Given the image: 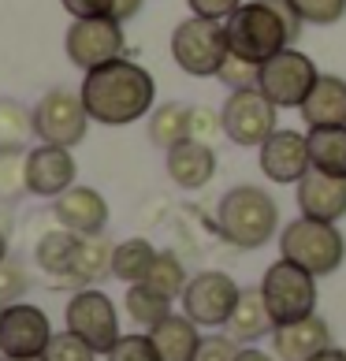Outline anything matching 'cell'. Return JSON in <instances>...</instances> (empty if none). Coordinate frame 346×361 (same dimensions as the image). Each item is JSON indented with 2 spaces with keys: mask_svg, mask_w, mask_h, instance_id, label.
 <instances>
[{
  "mask_svg": "<svg viewBox=\"0 0 346 361\" xmlns=\"http://www.w3.org/2000/svg\"><path fill=\"white\" fill-rule=\"evenodd\" d=\"M298 209H302V216H313V220H328V224L342 220L346 216V176L309 168L298 183Z\"/></svg>",
  "mask_w": 346,
  "mask_h": 361,
  "instance_id": "cell-16",
  "label": "cell"
},
{
  "mask_svg": "<svg viewBox=\"0 0 346 361\" xmlns=\"http://www.w3.org/2000/svg\"><path fill=\"white\" fill-rule=\"evenodd\" d=\"M164 168H168V176L175 186H183V190H202L216 176V153L205 142L186 138L179 145H171V149H164Z\"/></svg>",
  "mask_w": 346,
  "mask_h": 361,
  "instance_id": "cell-17",
  "label": "cell"
},
{
  "mask_svg": "<svg viewBox=\"0 0 346 361\" xmlns=\"http://www.w3.org/2000/svg\"><path fill=\"white\" fill-rule=\"evenodd\" d=\"M145 283H149L153 290H161L164 298H183L186 272H183V264H179L175 253H156V261H153L149 276H145Z\"/></svg>",
  "mask_w": 346,
  "mask_h": 361,
  "instance_id": "cell-29",
  "label": "cell"
},
{
  "mask_svg": "<svg viewBox=\"0 0 346 361\" xmlns=\"http://www.w3.org/2000/svg\"><path fill=\"white\" fill-rule=\"evenodd\" d=\"M8 257V243H4V235H0V261Z\"/></svg>",
  "mask_w": 346,
  "mask_h": 361,
  "instance_id": "cell-43",
  "label": "cell"
},
{
  "mask_svg": "<svg viewBox=\"0 0 346 361\" xmlns=\"http://www.w3.org/2000/svg\"><path fill=\"white\" fill-rule=\"evenodd\" d=\"M309 361H346V350H335V346H328V350H321V354H313Z\"/></svg>",
  "mask_w": 346,
  "mask_h": 361,
  "instance_id": "cell-41",
  "label": "cell"
},
{
  "mask_svg": "<svg viewBox=\"0 0 346 361\" xmlns=\"http://www.w3.org/2000/svg\"><path fill=\"white\" fill-rule=\"evenodd\" d=\"M112 246L104 235H78L75 243V257H71V279H82V283H89V279H97L104 272H112Z\"/></svg>",
  "mask_w": 346,
  "mask_h": 361,
  "instance_id": "cell-24",
  "label": "cell"
},
{
  "mask_svg": "<svg viewBox=\"0 0 346 361\" xmlns=\"http://www.w3.org/2000/svg\"><path fill=\"white\" fill-rule=\"evenodd\" d=\"M186 4H190V11L202 19H228L242 0H186Z\"/></svg>",
  "mask_w": 346,
  "mask_h": 361,
  "instance_id": "cell-39",
  "label": "cell"
},
{
  "mask_svg": "<svg viewBox=\"0 0 346 361\" xmlns=\"http://www.w3.org/2000/svg\"><path fill=\"white\" fill-rule=\"evenodd\" d=\"M238 361H272V357L261 354V350H242V354H238Z\"/></svg>",
  "mask_w": 346,
  "mask_h": 361,
  "instance_id": "cell-42",
  "label": "cell"
},
{
  "mask_svg": "<svg viewBox=\"0 0 346 361\" xmlns=\"http://www.w3.org/2000/svg\"><path fill=\"white\" fill-rule=\"evenodd\" d=\"M261 294H264V302H268V313H272L276 324H290V320L313 317V310H316V276L283 257L264 272Z\"/></svg>",
  "mask_w": 346,
  "mask_h": 361,
  "instance_id": "cell-6",
  "label": "cell"
},
{
  "mask_svg": "<svg viewBox=\"0 0 346 361\" xmlns=\"http://www.w3.org/2000/svg\"><path fill=\"white\" fill-rule=\"evenodd\" d=\"M75 243H78V235L68 231V227L45 235L42 243H37V261H42V269L56 272V276H68L71 272V257H75Z\"/></svg>",
  "mask_w": 346,
  "mask_h": 361,
  "instance_id": "cell-28",
  "label": "cell"
},
{
  "mask_svg": "<svg viewBox=\"0 0 346 361\" xmlns=\"http://www.w3.org/2000/svg\"><path fill=\"white\" fill-rule=\"evenodd\" d=\"M75 176L78 164L68 145L42 142L37 149L26 153V190L37 197H60L63 190H71Z\"/></svg>",
  "mask_w": 346,
  "mask_h": 361,
  "instance_id": "cell-14",
  "label": "cell"
},
{
  "mask_svg": "<svg viewBox=\"0 0 346 361\" xmlns=\"http://www.w3.org/2000/svg\"><path fill=\"white\" fill-rule=\"evenodd\" d=\"M238 294L242 290L228 272H197L183 290V313L202 328H220L235 313Z\"/></svg>",
  "mask_w": 346,
  "mask_h": 361,
  "instance_id": "cell-11",
  "label": "cell"
},
{
  "mask_svg": "<svg viewBox=\"0 0 346 361\" xmlns=\"http://www.w3.org/2000/svg\"><path fill=\"white\" fill-rule=\"evenodd\" d=\"M290 8L309 26H331L346 16V0H290Z\"/></svg>",
  "mask_w": 346,
  "mask_h": 361,
  "instance_id": "cell-30",
  "label": "cell"
},
{
  "mask_svg": "<svg viewBox=\"0 0 346 361\" xmlns=\"http://www.w3.org/2000/svg\"><path fill=\"white\" fill-rule=\"evenodd\" d=\"M171 56L194 78L220 75V68L231 56V42H228L223 19H202V16L183 19L175 26V34H171Z\"/></svg>",
  "mask_w": 346,
  "mask_h": 361,
  "instance_id": "cell-5",
  "label": "cell"
},
{
  "mask_svg": "<svg viewBox=\"0 0 346 361\" xmlns=\"http://www.w3.org/2000/svg\"><path fill=\"white\" fill-rule=\"evenodd\" d=\"M78 93H82L86 112H89L93 123L127 127V123H135V119H142L153 109L156 82L142 63L116 56L109 63H101V68L86 71Z\"/></svg>",
  "mask_w": 346,
  "mask_h": 361,
  "instance_id": "cell-1",
  "label": "cell"
},
{
  "mask_svg": "<svg viewBox=\"0 0 346 361\" xmlns=\"http://www.w3.org/2000/svg\"><path fill=\"white\" fill-rule=\"evenodd\" d=\"M19 183L26 186V160L16 153H0V197H16Z\"/></svg>",
  "mask_w": 346,
  "mask_h": 361,
  "instance_id": "cell-35",
  "label": "cell"
},
{
  "mask_svg": "<svg viewBox=\"0 0 346 361\" xmlns=\"http://www.w3.org/2000/svg\"><path fill=\"white\" fill-rule=\"evenodd\" d=\"M302 119L309 127H346V82L339 75H321L313 93L302 104Z\"/></svg>",
  "mask_w": 346,
  "mask_h": 361,
  "instance_id": "cell-20",
  "label": "cell"
},
{
  "mask_svg": "<svg viewBox=\"0 0 346 361\" xmlns=\"http://www.w3.org/2000/svg\"><path fill=\"white\" fill-rule=\"evenodd\" d=\"M26 290V272L19 269L16 261H0V313L8 310V305L19 302V294Z\"/></svg>",
  "mask_w": 346,
  "mask_h": 361,
  "instance_id": "cell-34",
  "label": "cell"
},
{
  "mask_svg": "<svg viewBox=\"0 0 346 361\" xmlns=\"http://www.w3.org/2000/svg\"><path fill=\"white\" fill-rule=\"evenodd\" d=\"M52 212H56L60 227H68L75 235H101L104 224H109V202L97 190H89V186L63 190L56 197V205H52Z\"/></svg>",
  "mask_w": 346,
  "mask_h": 361,
  "instance_id": "cell-18",
  "label": "cell"
},
{
  "mask_svg": "<svg viewBox=\"0 0 346 361\" xmlns=\"http://www.w3.org/2000/svg\"><path fill=\"white\" fill-rule=\"evenodd\" d=\"M309 160L313 168L346 176V127H309Z\"/></svg>",
  "mask_w": 346,
  "mask_h": 361,
  "instance_id": "cell-23",
  "label": "cell"
},
{
  "mask_svg": "<svg viewBox=\"0 0 346 361\" xmlns=\"http://www.w3.org/2000/svg\"><path fill=\"white\" fill-rule=\"evenodd\" d=\"M0 361H8V357H4V354H0Z\"/></svg>",
  "mask_w": 346,
  "mask_h": 361,
  "instance_id": "cell-45",
  "label": "cell"
},
{
  "mask_svg": "<svg viewBox=\"0 0 346 361\" xmlns=\"http://www.w3.org/2000/svg\"><path fill=\"white\" fill-rule=\"evenodd\" d=\"M190 127H194V109H190V104L168 101L149 119V138L156 145H164V149H171V145H179V142L190 138Z\"/></svg>",
  "mask_w": 346,
  "mask_h": 361,
  "instance_id": "cell-25",
  "label": "cell"
},
{
  "mask_svg": "<svg viewBox=\"0 0 346 361\" xmlns=\"http://www.w3.org/2000/svg\"><path fill=\"white\" fill-rule=\"evenodd\" d=\"M223 130V116H216V112H209V109H194V127H190V138H197V142H212Z\"/></svg>",
  "mask_w": 346,
  "mask_h": 361,
  "instance_id": "cell-38",
  "label": "cell"
},
{
  "mask_svg": "<svg viewBox=\"0 0 346 361\" xmlns=\"http://www.w3.org/2000/svg\"><path fill=\"white\" fill-rule=\"evenodd\" d=\"M316 78V63L298 49H283L279 56L264 60L261 63V78H257V90L268 97L276 109H302L305 97L313 93Z\"/></svg>",
  "mask_w": 346,
  "mask_h": 361,
  "instance_id": "cell-7",
  "label": "cell"
},
{
  "mask_svg": "<svg viewBox=\"0 0 346 361\" xmlns=\"http://www.w3.org/2000/svg\"><path fill=\"white\" fill-rule=\"evenodd\" d=\"M109 361H161L149 336H119V343L109 350Z\"/></svg>",
  "mask_w": 346,
  "mask_h": 361,
  "instance_id": "cell-33",
  "label": "cell"
},
{
  "mask_svg": "<svg viewBox=\"0 0 346 361\" xmlns=\"http://www.w3.org/2000/svg\"><path fill=\"white\" fill-rule=\"evenodd\" d=\"M52 343L49 317L37 305L16 302L0 313V354L4 357H37Z\"/></svg>",
  "mask_w": 346,
  "mask_h": 361,
  "instance_id": "cell-13",
  "label": "cell"
},
{
  "mask_svg": "<svg viewBox=\"0 0 346 361\" xmlns=\"http://www.w3.org/2000/svg\"><path fill=\"white\" fill-rule=\"evenodd\" d=\"M156 261V250L145 243V238H127V243H119L116 253H112V276L123 279V283H145V276H149Z\"/></svg>",
  "mask_w": 346,
  "mask_h": 361,
  "instance_id": "cell-26",
  "label": "cell"
},
{
  "mask_svg": "<svg viewBox=\"0 0 346 361\" xmlns=\"http://www.w3.org/2000/svg\"><path fill=\"white\" fill-rule=\"evenodd\" d=\"M30 119H34V130L42 142L68 145V149L86 138V127H89V112H86L82 93H71V90H49L34 104Z\"/></svg>",
  "mask_w": 346,
  "mask_h": 361,
  "instance_id": "cell-8",
  "label": "cell"
},
{
  "mask_svg": "<svg viewBox=\"0 0 346 361\" xmlns=\"http://www.w3.org/2000/svg\"><path fill=\"white\" fill-rule=\"evenodd\" d=\"M228 331H231V339H238V343H257L261 336L276 331V320L268 313V302H264L261 287L238 294L235 313L228 317Z\"/></svg>",
  "mask_w": 346,
  "mask_h": 361,
  "instance_id": "cell-22",
  "label": "cell"
},
{
  "mask_svg": "<svg viewBox=\"0 0 346 361\" xmlns=\"http://www.w3.org/2000/svg\"><path fill=\"white\" fill-rule=\"evenodd\" d=\"M272 346L279 361H309L313 354H321L331 346V331L321 317H302L290 324H276L272 331Z\"/></svg>",
  "mask_w": 346,
  "mask_h": 361,
  "instance_id": "cell-19",
  "label": "cell"
},
{
  "mask_svg": "<svg viewBox=\"0 0 346 361\" xmlns=\"http://www.w3.org/2000/svg\"><path fill=\"white\" fill-rule=\"evenodd\" d=\"M228 42L231 52L242 60L264 63L279 56L283 49H290V42L302 34V16L290 8V0H249V4H238L228 19Z\"/></svg>",
  "mask_w": 346,
  "mask_h": 361,
  "instance_id": "cell-2",
  "label": "cell"
},
{
  "mask_svg": "<svg viewBox=\"0 0 346 361\" xmlns=\"http://www.w3.org/2000/svg\"><path fill=\"white\" fill-rule=\"evenodd\" d=\"M220 116H223V135L235 145H257L261 149L276 130V104L257 86L231 90V97L223 101Z\"/></svg>",
  "mask_w": 346,
  "mask_h": 361,
  "instance_id": "cell-9",
  "label": "cell"
},
{
  "mask_svg": "<svg viewBox=\"0 0 346 361\" xmlns=\"http://www.w3.org/2000/svg\"><path fill=\"white\" fill-rule=\"evenodd\" d=\"M257 78H261V63L242 60V56H235V52L220 68V82H228L231 90H249V86H257Z\"/></svg>",
  "mask_w": 346,
  "mask_h": 361,
  "instance_id": "cell-32",
  "label": "cell"
},
{
  "mask_svg": "<svg viewBox=\"0 0 346 361\" xmlns=\"http://www.w3.org/2000/svg\"><path fill=\"white\" fill-rule=\"evenodd\" d=\"M127 313H130V320H138L142 328H156L164 317H171V298H164V294L153 290L149 283H130Z\"/></svg>",
  "mask_w": 346,
  "mask_h": 361,
  "instance_id": "cell-27",
  "label": "cell"
},
{
  "mask_svg": "<svg viewBox=\"0 0 346 361\" xmlns=\"http://www.w3.org/2000/svg\"><path fill=\"white\" fill-rule=\"evenodd\" d=\"M279 227V205L261 186H231L216 205V231L238 250H261Z\"/></svg>",
  "mask_w": 346,
  "mask_h": 361,
  "instance_id": "cell-3",
  "label": "cell"
},
{
  "mask_svg": "<svg viewBox=\"0 0 346 361\" xmlns=\"http://www.w3.org/2000/svg\"><path fill=\"white\" fill-rule=\"evenodd\" d=\"M93 354L97 350L68 328V331H60V336H52L49 350H45V361H93Z\"/></svg>",
  "mask_w": 346,
  "mask_h": 361,
  "instance_id": "cell-31",
  "label": "cell"
},
{
  "mask_svg": "<svg viewBox=\"0 0 346 361\" xmlns=\"http://www.w3.org/2000/svg\"><path fill=\"white\" fill-rule=\"evenodd\" d=\"M149 339L161 361H194L197 346H202L197 324L190 317H164L156 328H149Z\"/></svg>",
  "mask_w": 346,
  "mask_h": 361,
  "instance_id": "cell-21",
  "label": "cell"
},
{
  "mask_svg": "<svg viewBox=\"0 0 346 361\" xmlns=\"http://www.w3.org/2000/svg\"><path fill=\"white\" fill-rule=\"evenodd\" d=\"M145 0H116V8H112V19L116 23H127V19H135L138 11H142Z\"/></svg>",
  "mask_w": 346,
  "mask_h": 361,
  "instance_id": "cell-40",
  "label": "cell"
},
{
  "mask_svg": "<svg viewBox=\"0 0 346 361\" xmlns=\"http://www.w3.org/2000/svg\"><path fill=\"white\" fill-rule=\"evenodd\" d=\"M313 168L309 138L298 130H272V138L261 145V171L272 183H302V176Z\"/></svg>",
  "mask_w": 346,
  "mask_h": 361,
  "instance_id": "cell-15",
  "label": "cell"
},
{
  "mask_svg": "<svg viewBox=\"0 0 346 361\" xmlns=\"http://www.w3.org/2000/svg\"><path fill=\"white\" fill-rule=\"evenodd\" d=\"M8 361H45V354H37V357H8Z\"/></svg>",
  "mask_w": 346,
  "mask_h": 361,
  "instance_id": "cell-44",
  "label": "cell"
},
{
  "mask_svg": "<svg viewBox=\"0 0 346 361\" xmlns=\"http://www.w3.org/2000/svg\"><path fill=\"white\" fill-rule=\"evenodd\" d=\"M68 328L78 339H86L97 354H109L119 343L116 305L109 302V294H101V290H78L68 302Z\"/></svg>",
  "mask_w": 346,
  "mask_h": 361,
  "instance_id": "cell-12",
  "label": "cell"
},
{
  "mask_svg": "<svg viewBox=\"0 0 346 361\" xmlns=\"http://www.w3.org/2000/svg\"><path fill=\"white\" fill-rule=\"evenodd\" d=\"M279 253L313 276H331V272H339V264L346 257V243L335 224L298 216L279 235Z\"/></svg>",
  "mask_w": 346,
  "mask_h": 361,
  "instance_id": "cell-4",
  "label": "cell"
},
{
  "mask_svg": "<svg viewBox=\"0 0 346 361\" xmlns=\"http://www.w3.org/2000/svg\"><path fill=\"white\" fill-rule=\"evenodd\" d=\"M60 4L71 19H101V16H112L116 0H60Z\"/></svg>",
  "mask_w": 346,
  "mask_h": 361,
  "instance_id": "cell-37",
  "label": "cell"
},
{
  "mask_svg": "<svg viewBox=\"0 0 346 361\" xmlns=\"http://www.w3.org/2000/svg\"><path fill=\"white\" fill-rule=\"evenodd\" d=\"M238 346H235V339H223V336H209V339H202V346H197V354H194V361H238Z\"/></svg>",
  "mask_w": 346,
  "mask_h": 361,
  "instance_id": "cell-36",
  "label": "cell"
},
{
  "mask_svg": "<svg viewBox=\"0 0 346 361\" xmlns=\"http://www.w3.org/2000/svg\"><path fill=\"white\" fill-rule=\"evenodd\" d=\"M63 49H68V60L75 63V68L93 71V68H101V63H109L123 52V23H116L112 16L75 19L68 26Z\"/></svg>",
  "mask_w": 346,
  "mask_h": 361,
  "instance_id": "cell-10",
  "label": "cell"
}]
</instances>
